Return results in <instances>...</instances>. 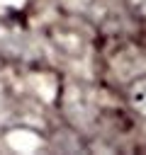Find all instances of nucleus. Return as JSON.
Listing matches in <instances>:
<instances>
[{"label":"nucleus","instance_id":"f257e3e1","mask_svg":"<svg viewBox=\"0 0 146 155\" xmlns=\"http://www.w3.org/2000/svg\"><path fill=\"white\" fill-rule=\"evenodd\" d=\"M129 102H131V107L141 116H146V78L144 80H136L129 87Z\"/></svg>","mask_w":146,"mask_h":155}]
</instances>
